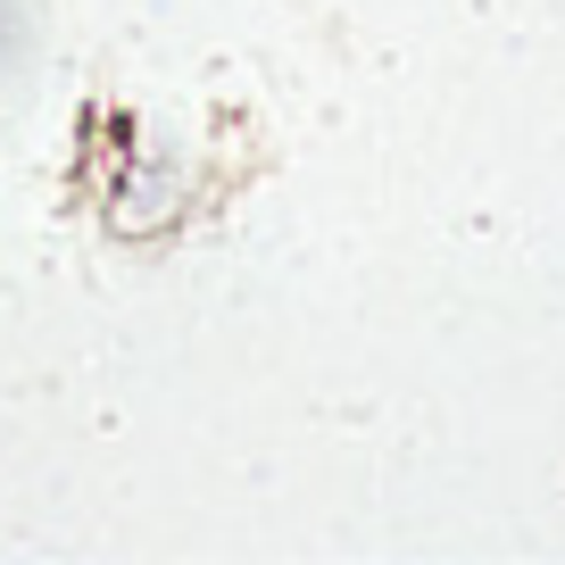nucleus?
<instances>
[]
</instances>
